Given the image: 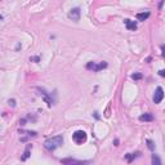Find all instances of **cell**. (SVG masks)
Wrapping results in <instances>:
<instances>
[{
	"instance_id": "6da1fadb",
	"label": "cell",
	"mask_w": 165,
	"mask_h": 165,
	"mask_svg": "<svg viewBox=\"0 0 165 165\" xmlns=\"http://www.w3.org/2000/svg\"><path fill=\"white\" fill-rule=\"evenodd\" d=\"M63 143V137L62 135H56V137H52V138H48L45 142H44V147L49 151H54L57 150L58 147L62 146Z\"/></svg>"
},
{
	"instance_id": "7a4b0ae2",
	"label": "cell",
	"mask_w": 165,
	"mask_h": 165,
	"mask_svg": "<svg viewBox=\"0 0 165 165\" xmlns=\"http://www.w3.org/2000/svg\"><path fill=\"white\" fill-rule=\"evenodd\" d=\"M61 162L63 165H92L93 162L90 160H76V159H72V157H67V159H62Z\"/></svg>"
},
{
	"instance_id": "3957f363",
	"label": "cell",
	"mask_w": 165,
	"mask_h": 165,
	"mask_svg": "<svg viewBox=\"0 0 165 165\" xmlns=\"http://www.w3.org/2000/svg\"><path fill=\"white\" fill-rule=\"evenodd\" d=\"M87 133L84 130H76L74 134H72V141L76 144H82L87 142Z\"/></svg>"
},
{
	"instance_id": "277c9868",
	"label": "cell",
	"mask_w": 165,
	"mask_h": 165,
	"mask_svg": "<svg viewBox=\"0 0 165 165\" xmlns=\"http://www.w3.org/2000/svg\"><path fill=\"white\" fill-rule=\"evenodd\" d=\"M106 67H107V62H105V61H103V62H99V63L90 61V62H88V63H87V68L90 70V71H94V72L101 71V70L106 68Z\"/></svg>"
},
{
	"instance_id": "5b68a950",
	"label": "cell",
	"mask_w": 165,
	"mask_h": 165,
	"mask_svg": "<svg viewBox=\"0 0 165 165\" xmlns=\"http://www.w3.org/2000/svg\"><path fill=\"white\" fill-rule=\"evenodd\" d=\"M68 18L72 21H75V22H77V21L80 19V15H81V12H80V8H72L71 10L68 12Z\"/></svg>"
},
{
	"instance_id": "8992f818",
	"label": "cell",
	"mask_w": 165,
	"mask_h": 165,
	"mask_svg": "<svg viewBox=\"0 0 165 165\" xmlns=\"http://www.w3.org/2000/svg\"><path fill=\"white\" fill-rule=\"evenodd\" d=\"M164 98V90H162L161 87H157L156 88V92L154 94V103H160Z\"/></svg>"
},
{
	"instance_id": "52a82bcc",
	"label": "cell",
	"mask_w": 165,
	"mask_h": 165,
	"mask_svg": "<svg viewBox=\"0 0 165 165\" xmlns=\"http://www.w3.org/2000/svg\"><path fill=\"white\" fill-rule=\"evenodd\" d=\"M39 92H40V94L44 97V101H45V102L48 103V106H49V107H50V106L54 103V99H53V98H52V94H49L48 92H45V90H44V89H41V88H39Z\"/></svg>"
},
{
	"instance_id": "ba28073f",
	"label": "cell",
	"mask_w": 165,
	"mask_h": 165,
	"mask_svg": "<svg viewBox=\"0 0 165 165\" xmlns=\"http://www.w3.org/2000/svg\"><path fill=\"white\" fill-rule=\"evenodd\" d=\"M124 23H125L126 28H128L129 31H135L137 30V22L135 21H131V19H124Z\"/></svg>"
},
{
	"instance_id": "9c48e42d",
	"label": "cell",
	"mask_w": 165,
	"mask_h": 165,
	"mask_svg": "<svg viewBox=\"0 0 165 165\" xmlns=\"http://www.w3.org/2000/svg\"><path fill=\"white\" fill-rule=\"evenodd\" d=\"M31 150H32V144H27V147H26L25 152H23V156L21 157V160H22V161H26V160H27L28 157H30Z\"/></svg>"
},
{
	"instance_id": "30bf717a",
	"label": "cell",
	"mask_w": 165,
	"mask_h": 165,
	"mask_svg": "<svg viewBox=\"0 0 165 165\" xmlns=\"http://www.w3.org/2000/svg\"><path fill=\"white\" fill-rule=\"evenodd\" d=\"M141 156V152H135V154H126L125 155V159L128 162H131L134 159H137V157Z\"/></svg>"
},
{
	"instance_id": "8fae6325",
	"label": "cell",
	"mask_w": 165,
	"mask_h": 165,
	"mask_svg": "<svg viewBox=\"0 0 165 165\" xmlns=\"http://www.w3.org/2000/svg\"><path fill=\"white\" fill-rule=\"evenodd\" d=\"M139 120L141 121H152L154 120V116H152V113L146 112V113H143V115L139 116Z\"/></svg>"
},
{
	"instance_id": "7c38bea8",
	"label": "cell",
	"mask_w": 165,
	"mask_h": 165,
	"mask_svg": "<svg viewBox=\"0 0 165 165\" xmlns=\"http://www.w3.org/2000/svg\"><path fill=\"white\" fill-rule=\"evenodd\" d=\"M137 19L138 21H146L150 17V12H142V13H137Z\"/></svg>"
},
{
	"instance_id": "4fadbf2b",
	"label": "cell",
	"mask_w": 165,
	"mask_h": 165,
	"mask_svg": "<svg viewBox=\"0 0 165 165\" xmlns=\"http://www.w3.org/2000/svg\"><path fill=\"white\" fill-rule=\"evenodd\" d=\"M151 161H152V165H162L161 159H160V156H159V155H156V154L152 155Z\"/></svg>"
},
{
	"instance_id": "5bb4252c",
	"label": "cell",
	"mask_w": 165,
	"mask_h": 165,
	"mask_svg": "<svg viewBox=\"0 0 165 165\" xmlns=\"http://www.w3.org/2000/svg\"><path fill=\"white\" fill-rule=\"evenodd\" d=\"M146 142H147V147H148L151 151H154V150H155V143H154V142H152L151 139H147Z\"/></svg>"
},
{
	"instance_id": "9a60e30c",
	"label": "cell",
	"mask_w": 165,
	"mask_h": 165,
	"mask_svg": "<svg viewBox=\"0 0 165 165\" xmlns=\"http://www.w3.org/2000/svg\"><path fill=\"white\" fill-rule=\"evenodd\" d=\"M19 131H21V133H26L28 137H35L36 134H38L36 131H28V130H19Z\"/></svg>"
},
{
	"instance_id": "2e32d148",
	"label": "cell",
	"mask_w": 165,
	"mask_h": 165,
	"mask_svg": "<svg viewBox=\"0 0 165 165\" xmlns=\"http://www.w3.org/2000/svg\"><path fill=\"white\" fill-rule=\"evenodd\" d=\"M131 79H133V80H141L142 79V74H133V75H131Z\"/></svg>"
},
{
	"instance_id": "e0dca14e",
	"label": "cell",
	"mask_w": 165,
	"mask_h": 165,
	"mask_svg": "<svg viewBox=\"0 0 165 165\" xmlns=\"http://www.w3.org/2000/svg\"><path fill=\"white\" fill-rule=\"evenodd\" d=\"M8 103H9V106H12V107H15V101L14 99H9Z\"/></svg>"
},
{
	"instance_id": "ac0fdd59",
	"label": "cell",
	"mask_w": 165,
	"mask_h": 165,
	"mask_svg": "<svg viewBox=\"0 0 165 165\" xmlns=\"http://www.w3.org/2000/svg\"><path fill=\"white\" fill-rule=\"evenodd\" d=\"M30 61H34V62H39V61H40V58H39V57H31V58H30Z\"/></svg>"
},
{
	"instance_id": "d6986e66",
	"label": "cell",
	"mask_w": 165,
	"mask_h": 165,
	"mask_svg": "<svg viewBox=\"0 0 165 165\" xmlns=\"http://www.w3.org/2000/svg\"><path fill=\"white\" fill-rule=\"evenodd\" d=\"M159 75H160V76H165V71H164V70H160Z\"/></svg>"
},
{
	"instance_id": "ffe728a7",
	"label": "cell",
	"mask_w": 165,
	"mask_h": 165,
	"mask_svg": "<svg viewBox=\"0 0 165 165\" xmlns=\"http://www.w3.org/2000/svg\"><path fill=\"white\" fill-rule=\"evenodd\" d=\"M25 123H26V119H22V120L19 121V124H21V125H25Z\"/></svg>"
},
{
	"instance_id": "44dd1931",
	"label": "cell",
	"mask_w": 165,
	"mask_h": 165,
	"mask_svg": "<svg viewBox=\"0 0 165 165\" xmlns=\"http://www.w3.org/2000/svg\"><path fill=\"white\" fill-rule=\"evenodd\" d=\"M1 19H3V15H1V14H0V21H1Z\"/></svg>"
}]
</instances>
